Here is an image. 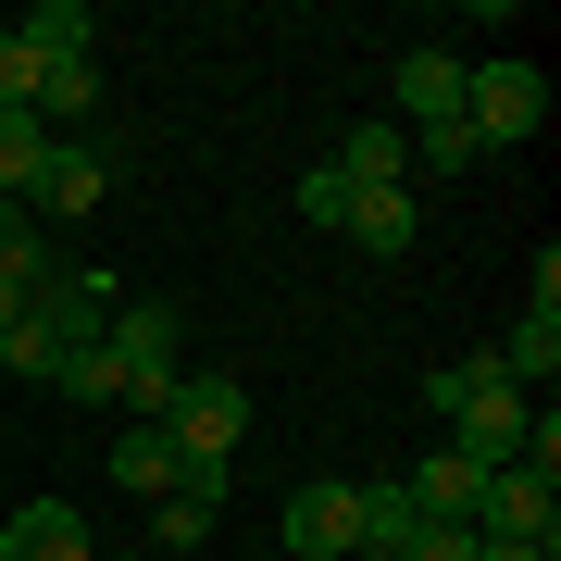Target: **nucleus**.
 Returning <instances> with one entry per match:
<instances>
[{"instance_id": "1", "label": "nucleus", "mask_w": 561, "mask_h": 561, "mask_svg": "<svg viewBox=\"0 0 561 561\" xmlns=\"http://www.w3.org/2000/svg\"><path fill=\"white\" fill-rule=\"evenodd\" d=\"M424 412H437V424H449V449H474L486 474H500V461L524 449V424H537V400H524V387H512L486 350L437 362V375H424Z\"/></svg>"}, {"instance_id": "2", "label": "nucleus", "mask_w": 561, "mask_h": 561, "mask_svg": "<svg viewBox=\"0 0 561 561\" xmlns=\"http://www.w3.org/2000/svg\"><path fill=\"white\" fill-rule=\"evenodd\" d=\"M187 324H175V300H125V312H101V350H113V400H138V424H162V400H175V375H187Z\"/></svg>"}, {"instance_id": "3", "label": "nucleus", "mask_w": 561, "mask_h": 561, "mask_svg": "<svg viewBox=\"0 0 561 561\" xmlns=\"http://www.w3.org/2000/svg\"><path fill=\"white\" fill-rule=\"evenodd\" d=\"M162 437H175V461H187L201 486H225V474H238V437H250V387H238V375H175Z\"/></svg>"}, {"instance_id": "4", "label": "nucleus", "mask_w": 561, "mask_h": 561, "mask_svg": "<svg viewBox=\"0 0 561 561\" xmlns=\"http://www.w3.org/2000/svg\"><path fill=\"white\" fill-rule=\"evenodd\" d=\"M101 312H113V300H101V275H62L50 300H25V324L0 337V362H13L25 387H50V375H62V350H76V337H101Z\"/></svg>"}, {"instance_id": "5", "label": "nucleus", "mask_w": 561, "mask_h": 561, "mask_svg": "<svg viewBox=\"0 0 561 561\" xmlns=\"http://www.w3.org/2000/svg\"><path fill=\"white\" fill-rule=\"evenodd\" d=\"M537 113H549L537 62H461V138H474V150H512V138H537Z\"/></svg>"}, {"instance_id": "6", "label": "nucleus", "mask_w": 561, "mask_h": 561, "mask_svg": "<svg viewBox=\"0 0 561 561\" xmlns=\"http://www.w3.org/2000/svg\"><path fill=\"white\" fill-rule=\"evenodd\" d=\"M275 561H362V486H337V474L287 486V512H275Z\"/></svg>"}, {"instance_id": "7", "label": "nucleus", "mask_w": 561, "mask_h": 561, "mask_svg": "<svg viewBox=\"0 0 561 561\" xmlns=\"http://www.w3.org/2000/svg\"><path fill=\"white\" fill-rule=\"evenodd\" d=\"M101 201H113V150H101V138H50L38 187H25V213H38V225H88Z\"/></svg>"}, {"instance_id": "8", "label": "nucleus", "mask_w": 561, "mask_h": 561, "mask_svg": "<svg viewBox=\"0 0 561 561\" xmlns=\"http://www.w3.org/2000/svg\"><path fill=\"white\" fill-rule=\"evenodd\" d=\"M474 537L561 549V486H549V474H524V461H500V474H486V500H474Z\"/></svg>"}, {"instance_id": "9", "label": "nucleus", "mask_w": 561, "mask_h": 561, "mask_svg": "<svg viewBox=\"0 0 561 561\" xmlns=\"http://www.w3.org/2000/svg\"><path fill=\"white\" fill-rule=\"evenodd\" d=\"M387 88H400V113H387L400 138H449V125H461V50H400Z\"/></svg>"}, {"instance_id": "10", "label": "nucleus", "mask_w": 561, "mask_h": 561, "mask_svg": "<svg viewBox=\"0 0 561 561\" xmlns=\"http://www.w3.org/2000/svg\"><path fill=\"white\" fill-rule=\"evenodd\" d=\"M400 486H412V512H424V524H474V500H486V461H474V449H424Z\"/></svg>"}, {"instance_id": "11", "label": "nucleus", "mask_w": 561, "mask_h": 561, "mask_svg": "<svg viewBox=\"0 0 561 561\" xmlns=\"http://www.w3.org/2000/svg\"><path fill=\"white\" fill-rule=\"evenodd\" d=\"M337 238H350V250H412V238H424V201H412V187H350Z\"/></svg>"}, {"instance_id": "12", "label": "nucleus", "mask_w": 561, "mask_h": 561, "mask_svg": "<svg viewBox=\"0 0 561 561\" xmlns=\"http://www.w3.org/2000/svg\"><path fill=\"white\" fill-rule=\"evenodd\" d=\"M0 561H101V549H88V524L62 500H25L13 524H0Z\"/></svg>"}, {"instance_id": "13", "label": "nucleus", "mask_w": 561, "mask_h": 561, "mask_svg": "<svg viewBox=\"0 0 561 561\" xmlns=\"http://www.w3.org/2000/svg\"><path fill=\"white\" fill-rule=\"evenodd\" d=\"M324 175H350V187H412V138H400V125H350V138H337V162H324Z\"/></svg>"}, {"instance_id": "14", "label": "nucleus", "mask_w": 561, "mask_h": 561, "mask_svg": "<svg viewBox=\"0 0 561 561\" xmlns=\"http://www.w3.org/2000/svg\"><path fill=\"white\" fill-rule=\"evenodd\" d=\"M13 38L38 50V62H101V13H88V0H38Z\"/></svg>"}, {"instance_id": "15", "label": "nucleus", "mask_w": 561, "mask_h": 561, "mask_svg": "<svg viewBox=\"0 0 561 561\" xmlns=\"http://www.w3.org/2000/svg\"><path fill=\"white\" fill-rule=\"evenodd\" d=\"M113 486H125V500H175V486H187L175 437H162V424H138V437H113Z\"/></svg>"}, {"instance_id": "16", "label": "nucleus", "mask_w": 561, "mask_h": 561, "mask_svg": "<svg viewBox=\"0 0 561 561\" xmlns=\"http://www.w3.org/2000/svg\"><path fill=\"white\" fill-rule=\"evenodd\" d=\"M213 512H225V486H201V474H187L175 500H150V561H175V549H201V537H213Z\"/></svg>"}, {"instance_id": "17", "label": "nucleus", "mask_w": 561, "mask_h": 561, "mask_svg": "<svg viewBox=\"0 0 561 561\" xmlns=\"http://www.w3.org/2000/svg\"><path fill=\"white\" fill-rule=\"evenodd\" d=\"M486 362H500V375L524 387V400H537V387L561 375V312H524V324H512V337H500V350H486Z\"/></svg>"}, {"instance_id": "18", "label": "nucleus", "mask_w": 561, "mask_h": 561, "mask_svg": "<svg viewBox=\"0 0 561 561\" xmlns=\"http://www.w3.org/2000/svg\"><path fill=\"white\" fill-rule=\"evenodd\" d=\"M25 113H38L50 138H62V125H88V113H101V62H38V101H25Z\"/></svg>"}, {"instance_id": "19", "label": "nucleus", "mask_w": 561, "mask_h": 561, "mask_svg": "<svg viewBox=\"0 0 561 561\" xmlns=\"http://www.w3.org/2000/svg\"><path fill=\"white\" fill-rule=\"evenodd\" d=\"M38 162H50V125H38V113H0V201L38 187Z\"/></svg>"}, {"instance_id": "20", "label": "nucleus", "mask_w": 561, "mask_h": 561, "mask_svg": "<svg viewBox=\"0 0 561 561\" xmlns=\"http://www.w3.org/2000/svg\"><path fill=\"white\" fill-rule=\"evenodd\" d=\"M50 387H62V400H113V350H101V337H76V350H62V375H50Z\"/></svg>"}, {"instance_id": "21", "label": "nucleus", "mask_w": 561, "mask_h": 561, "mask_svg": "<svg viewBox=\"0 0 561 561\" xmlns=\"http://www.w3.org/2000/svg\"><path fill=\"white\" fill-rule=\"evenodd\" d=\"M25 101H38V50L0 25V113H25Z\"/></svg>"}, {"instance_id": "22", "label": "nucleus", "mask_w": 561, "mask_h": 561, "mask_svg": "<svg viewBox=\"0 0 561 561\" xmlns=\"http://www.w3.org/2000/svg\"><path fill=\"white\" fill-rule=\"evenodd\" d=\"M300 213L324 225V238H337V213H350V175H324V162H312V175H300Z\"/></svg>"}, {"instance_id": "23", "label": "nucleus", "mask_w": 561, "mask_h": 561, "mask_svg": "<svg viewBox=\"0 0 561 561\" xmlns=\"http://www.w3.org/2000/svg\"><path fill=\"white\" fill-rule=\"evenodd\" d=\"M62 275H76V262H62ZM25 300H50V287H13V275H0V337L25 324Z\"/></svg>"}, {"instance_id": "24", "label": "nucleus", "mask_w": 561, "mask_h": 561, "mask_svg": "<svg viewBox=\"0 0 561 561\" xmlns=\"http://www.w3.org/2000/svg\"><path fill=\"white\" fill-rule=\"evenodd\" d=\"M474 561H549V549H524V537H474Z\"/></svg>"}, {"instance_id": "25", "label": "nucleus", "mask_w": 561, "mask_h": 561, "mask_svg": "<svg viewBox=\"0 0 561 561\" xmlns=\"http://www.w3.org/2000/svg\"><path fill=\"white\" fill-rule=\"evenodd\" d=\"M101 561H150V549H101Z\"/></svg>"}, {"instance_id": "26", "label": "nucleus", "mask_w": 561, "mask_h": 561, "mask_svg": "<svg viewBox=\"0 0 561 561\" xmlns=\"http://www.w3.org/2000/svg\"><path fill=\"white\" fill-rule=\"evenodd\" d=\"M13 213H25V201H0V225H13Z\"/></svg>"}]
</instances>
